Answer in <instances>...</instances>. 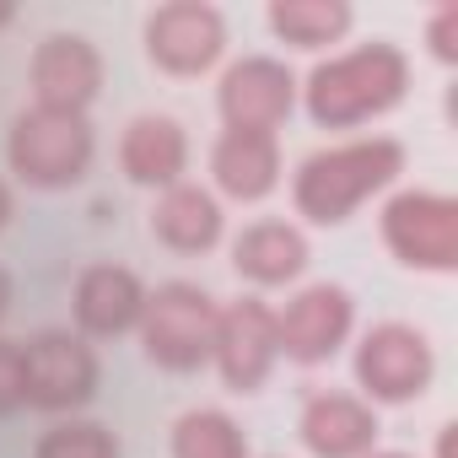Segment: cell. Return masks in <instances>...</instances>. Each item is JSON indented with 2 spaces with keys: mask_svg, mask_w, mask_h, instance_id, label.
<instances>
[{
  "mask_svg": "<svg viewBox=\"0 0 458 458\" xmlns=\"http://www.w3.org/2000/svg\"><path fill=\"white\" fill-rule=\"evenodd\" d=\"M297 431L313 458H367L377 442V415L351 394H313L302 404Z\"/></svg>",
  "mask_w": 458,
  "mask_h": 458,
  "instance_id": "5bb4252c",
  "label": "cell"
},
{
  "mask_svg": "<svg viewBox=\"0 0 458 458\" xmlns=\"http://www.w3.org/2000/svg\"><path fill=\"white\" fill-rule=\"evenodd\" d=\"M151 233L178 254H205L221 238V205L199 183H173V189H162V199L151 210Z\"/></svg>",
  "mask_w": 458,
  "mask_h": 458,
  "instance_id": "ac0fdd59",
  "label": "cell"
},
{
  "mask_svg": "<svg viewBox=\"0 0 458 458\" xmlns=\"http://www.w3.org/2000/svg\"><path fill=\"white\" fill-rule=\"evenodd\" d=\"M6 221H12V189L0 183V226H6Z\"/></svg>",
  "mask_w": 458,
  "mask_h": 458,
  "instance_id": "484cf974",
  "label": "cell"
},
{
  "mask_svg": "<svg viewBox=\"0 0 458 458\" xmlns=\"http://www.w3.org/2000/svg\"><path fill=\"white\" fill-rule=\"evenodd\" d=\"M216 103H221L226 130L276 135V130L286 124L292 103H297V81H292V71H286L281 60H270V55H249V60H238L233 71L221 76Z\"/></svg>",
  "mask_w": 458,
  "mask_h": 458,
  "instance_id": "8fae6325",
  "label": "cell"
},
{
  "mask_svg": "<svg viewBox=\"0 0 458 458\" xmlns=\"http://www.w3.org/2000/svg\"><path fill=\"white\" fill-rule=\"evenodd\" d=\"M6 308H12V276L0 270V318H6Z\"/></svg>",
  "mask_w": 458,
  "mask_h": 458,
  "instance_id": "d4e9b609",
  "label": "cell"
},
{
  "mask_svg": "<svg viewBox=\"0 0 458 458\" xmlns=\"http://www.w3.org/2000/svg\"><path fill=\"white\" fill-rule=\"evenodd\" d=\"M103 87V55L81 33H49L33 55V98L38 108L87 114V103Z\"/></svg>",
  "mask_w": 458,
  "mask_h": 458,
  "instance_id": "7c38bea8",
  "label": "cell"
},
{
  "mask_svg": "<svg viewBox=\"0 0 458 458\" xmlns=\"http://www.w3.org/2000/svg\"><path fill=\"white\" fill-rule=\"evenodd\" d=\"M210 340H216V302L205 286L194 281H167L157 292H146L140 308V345L157 367L167 372H194L199 361H210Z\"/></svg>",
  "mask_w": 458,
  "mask_h": 458,
  "instance_id": "277c9868",
  "label": "cell"
},
{
  "mask_svg": "<svg viewBox=\"0 0 458 458\" xmlns=\"http://www.w3.org/2000/svg\"><path fill=\"white\" fill-rule=\"evenodd\" d=\"M426 38H431V55H437L442 65H453V60H458V0H442V6H437V17H431Z\"/></svg>",
  "mask_w": 458,
  "mask_h": 458,
  "instance_id": "603a6c76",
  "label": "cell"
},
{
  "mask_svg": "<svg viewBox=\"0 0 458 458\" xmlns=\"http://www.w3.org/2000/svg\"><path fill=\"white\" fill-rule=\"evenodd\" d=\"M22 388L33 410H76L98 394V356L71 329H38L22 345Z\"/></svg>",
  "mask_w": 458,
  "mask_h": 458,
  "instance_id": "52a82bcc",
  "label": "cell"
},
{
  "mask_svg": "<svg viewBox=\"0 0 458 458\" xmlns=\"http://www.w3.org/2000/svg\"><path fill=\"white\" fill-rule=\"evenodd\" d=\"M351 318H356V302H351L345 286H335V281L302 286L276 313V351H286L297 367H318V361H329L345 345Z\"/></svg>",
  "mask_w": 458,
  "mask_h": 458,
  "instance_id": "9c48e42d",
  "label": "cell"
},
{
  "mask_svg": "<svg viewBox=\"0 0 458 458\" xmlns=\"http://www.w3.org/2000/svg\"><path fill=\"white\" fill-rule=\"evenodd\" d=\"M431 372H437V356H431V340L415 329V324H372L367 340L356 345V383L377 399V404H410L431 388Z\"/></svg>",
  "mask_w": 458,
  "mask_h": 458,
  "instance_id": "8992f818",
  "label": "cell"
},
{
  "mask_svg": "<svg viewBox=\"0 0 458 458\" xmlns=\"http://www.w3.org/2000/svg\"><path fill=\"white\" fill-rule=\"evenodd\" d=\"M71 308H76V324H81L87 335L108 340V335H124V329L140 324L146 286H140V276L124 270V265H87L81 281H76Z\"/></svg>",
  "mask_w": 458,
  "mask_h": 458,
  "instance_id": "4fadbf2b",
  "label": "cell"
},
{
  "mask_svg": "<svg viewBox=\"0 0 458 458\" xmlns=\"http://www.w3.org/2000/svg\"><path fill=\"white\" fill-rule=\"evenodd\" d=\"M33 458H119V437L103 426V420H55Z\"/></svg>",
  "mask_w": 458,
  "mask_h": 458,
  "instance_id": "44dd1931",
  "label": "cell"
},
{
  "mask_svg": "<svg viewBox=\"0 0 458 458\" xmlns=\"http://www.w3.org/2000/svg\"><path fill=\"white\" fill-rule=\"evenodd\" d=\"M410 87V60L399 44H361L351 55H335L324 60L313 76H308V114L329 130H345V124H361V119H377L388 114Z\"/></svg>",
  "mask_w": 458,
  "mask_h": 458,
  "instance_id": "7a4b0ae2",
  "label": "cell"
},
{
  "mask_svg": "<svg viewBox=\"0 0 458 458\" xmlns=\"http://www.w3.org/2000/svg\"><path fill=\"white\" fill-rule=\"evenodd\" d=\"M226 22L205 0H167L146 17V55L173 76H199L221 60Z\"/></svg>",
  "mask_w": 458,
  "mask_h": 458,
  "instance_id": "30bf717a",
  "label": "cell"
},
{
  "mask_svg": "<svg viewBox=\"0 0 458 458\" xmlns=\"http://www.w3.org/2000/svg\"><path fill=\"white\" fill-rule=\"evenodd\" d=\"M210 173L233 199H265L281 183V146H276V135L226 130L210 151Z\"/></svg>",
  "mask_w": 458,
  "mask_h": 458,
  "instance_id": "2e32d148",
  "label": "cell"
},
{
  "mask_svg": "<svg viewBox=\"0 0 458 458\" xmlns=\"http://www.w3.org/2000/svg\"><path fill=\"white\" fill-rule=\"evenodd\" d=\"M12 17H17V12H12V6H6V0H0V28H6V22H12Z\"/></svg>",
  "mask_w": 458,
  "mask_h": 458,
  "instance_id": "4316f807",
  "label": "cell"
},
{
  "mask_svg": "<svg viewBox=\"0 0 458 458\" xmlns=\"http://www.w3.org/2000/svg\"><path fill=\"white\" fill-rule=\"evenodd\" d=\"M210 356H216V372L233 394H254L270 367H276V313L259 302V297H238L216 308V340H210Z\"/></svg>",
  "mask_w": 458,
  "mask_h": 458,
  "instance_id": "ba28073f",
  "label": "cell"
},
{
  "mask_svg": "<svg viewBox=\"0 0 458 458\" xmlns=\"http://www.w3.org/2000/svg\"><path fill=\"white\" fill-rule=\"evenodd\" d=\"M270 28L297 49H324L351 28V6L345 0H276Z\"/></svg>",
  "mask_w": 458,
  "mask_h": 458,
  "instance_id": "d6986e66",
  "label": "cell"
},
{
  "mask_svg": "<svg viewBox=\"0 0 458 458\" xmlns=\"http://www.w3.org/2000/svg\"><path fill=\"white\" fill-rule=\"evenodd\" d=\"M367 458H415V453H367Z\"/></svg>",
  "mask_w": 458,
  "mask_h": 458,
  "instance_id": "83f0119b",
  "label": "cell"
},
{
  "mask_svg": "<svg viewBox=\"0 0 458 458\" xmlns=\"http://www.w3.org/2000/svg\"><path fill=\"white\" fill-rule=\"evenodd\" d=\"M233 265L254 286H286L308 265V238L297 233L292 221H254V226H243L238 243H233Z\"/></svg>",
  "mask_w": 458,
  "mask_h": 458,
  "instance_id": "e0dca14e",
  "label": "cell"
},
{
  "mask_svg": "<svg viewBox=\"0 0 458 458\" xmlns=\"http://www.w3.org/2000/svg\"><path fill=\"white\" fill-rule=\"evenodd\" d=\"M28 404V388H22V345L17 340H0V415H12Z\"/></svg>",
  "mask_w": 458,
  "mask_h": 458,
  "instance_id": "7402d4cb",
  "label": "cell"
},
{
  "mask_svg": "<svg viewBox=\"0 0 458 458\" xmlns=\"http://www.w3.org/2000/svg\"><path fill=\"white\" fill-rule=\"evenodd\" d=\"M383 243L410 270H458V199L431 189H404L383 205Z\"/></svg>",
  "mask_w": 458,
  "mask_h": 458,
  "instance_id": "5b68a950",
  "label": "cell"
},
{
  "mask_svg": "<svg viewBox=\"0 0 458 458\" xmlns=\"http://www.w3.org/2000/svg\"><path fill=\"white\" fill-rule=\"evenodd\" d=\"M399 173H404V146L388 140V135L351 140V146H324L297 167L292 199H297V216H308L318 226H340L361 199L388 189Z\"/></svg>",
  "mask_w": 458,
  "mask_h": 458,
  "instance_id": "6da1fadb",
  "label": "cell"
},
{
  "mask_svg": "<svg viewBox=\"0 0 458 458\" xmlns=\"http://www.w3.org/2000/svg\"><path fill=\"white\" fill-rule=\"evenodd\" d=\"M453 437H458V426L447 420V426L437 431V458H458V453H453Z\"/></svg>",
  "mask_w": 458,
  "mask_h": 458,
  "instance_id": "cb8c5ba5",
  "label": "cell"
},
{
  "mask_svg": "<svg viewBox=\"0 0 458 458\" xmlns=\"http://www.w3.org/2000/svg\"><path fill=\"white\" fill-rule=\"evenodd\" d=\"M173 458H249V437L226 410H189L173 426Z\"/></svg>",
  "mask_w": 458,
  "mask_h": 458,
  "instance_id": "ffe728a7",
  "label": "cell"
},
{
  "mask_svg": "<svg viewBox=\"0 0 458 458\" xmlns=\"http://www.w3.org/2000/svg\"><path fill=\"white\" fill-rule=\"evenodd\" d=\"M119 162L146 189H173L189 162V135L173 114H135L119 140Z\"/></svg>",
  "mask_w": 458,
  "mask_h": 458,
  "instance_id": "9a60e30c",
  "label": "cell"
},
{
  "mask_svg": "<svg viewBox=\"0 0 458 458\" xmlns=\"http://www.w3.org/2000/svg\"><path fill=\"white\" fill-rule=\"evenodd\" d=\"M92 124L87 114H60V108H22L6 140L12 173L33 189H71L87 167H92Z\"/></svg>",
  "mask_w": 458,
  "mask_h": 458,
  "instance_id": "3957f363",
  "label": "cell"
}]
</instances>
